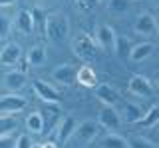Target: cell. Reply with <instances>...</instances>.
<instances>
[{
    "mask_svg": "<svg viewBox=\"0 0 159 148\" xmlns=\"http://www.w3.org/2000/svg\"><path fill=\"white\" fill-rule=\"evenodd\" d=\"M22 58V48L16 42H8L6 46L0 50V64L2 66H14Z\"/></svg>",
    "mask_w": 159,
    "mask_h": 148,
    "instance_id": "8fae6325",
    "label": "cell"
},
{
    "mask_svg": "<svg viewBox=\"0 0 159 148\" xmlns=\"http://www.w3.org/2000/svg\"><path fill=\"white\" fill-rule=\"evenodd\" d=\"M117 54L119 58H127L129 52H131V44H129V40L125 36H119L117 34V40H116V50H113Z\"/></svg>",
    "mask_w": 159,
    "mask_h": 148,
    "instance_id": "cb8c5ba5",
    "label": "cell"
},
{
    "mask_svg": "<svg viewBox=\"0 0 159 148\" xmlns=\"http://www.w3.org/2000/svg\"><path fill=\"white\" fill-rule=\"evenodd\" d=\"M32 86H34V92H36V96L40 98V100H44L46 104H58V102L62 100V94H60L58 88H54L52 84H48V82L40 80V78L32 80Z\"/></svg>",
    "mask_w": 159,
    "mask_h": 148,
    "instance_id": "3957f363",
    "label": "cell"
},
{
    "mask_svg": "<svg viewBox=\"0 0 159 148\" xmlns=\"http://www.w3.org/2000/svg\"><path fill=\"white\" fill-rule=\"evenodd\" d=\"M157 2H159V0H157Z\"/></svg>",
    "mask_w": 159,
    "mask_h": 148,
    "instance_id": "8d00e7d4",
    "label": "cell"
},
{
    "mask_svg": "<svg viewBox=\"0 0 159 148\" xmlns=\"http://www.w3.org/2000/svg\"><path fill=\"white\" fill-rule=\"evenodd\" d=\"M96 44L98 42L89 34H80V36H76V40H74V54L84 58V60H92L98 52Z\"/></svg>",
    "mask_w": 159,
    "mask_h": 148,
    "instance_id": "7a4b0ae2",
    "label": "cell"
},
{
    "mask_svg": "<svg viewBox=\"0 0 159 148\" xmlns=\"http://www.w3.org/2000/svg\"><path fill=\"white\" fill-rule=\"evenodd\" d=\"M4 86L12 92H20L26 86V74L24 70H10L4 74Z\"/></svg>",
    "mask_w": 159,
    "mask_h": 148,
    "instance_id": "5bb4252c",
    "label": "cell"
},
{
    "mask_svg": "<svg viewBox=\"0 0 159 148\" xmlns=\"http://www.w3.org/2000/svg\"><path fill=\"white\" fill-rule=\"evenodd\" d=\"M127 90H129V94L139 96V98H151L153 96V84H151V80L145 78V76H141V74H133V76L129 78Z\"/></svg>",
    "mask_w": 159,
    "mask_h": 148,
    "instance_id": "277c9868",
    "label": "cell"
},
{
    "mask_svg": "<svg viewBox=\"0 0 159 148\" xmlns=\"http://www.w3.org/2000/svg\"><path fill=\"white\" fill-rule=\"evenodd\" d=\"M16 128V118L14 114H0V136L12 134Z\"/></svg>",
    "mask_w": 159,
    "mask_h": 148,
    "instance_id": "7402d4cb",
    "label": "cell"
},
{
    "mask_svg": "<svg viewBox=\"0 0 159 148\" xmlns=\"http://www.w3.org/2000/svg\"><path fill=\"white\" fill-rule=\"evenodd\" d=\"M157 122H159V106H151L149 110H145L143 118L137 122L135 126H141V128H151V126H155Z\"/></svg>",
    "mask_w": 159,
    "mask_h": 148,
    "instance_id": "ffe728a7",
    "label": "cell"
},
{
    "mask_svg": "<svg viewBox=\"0 0 159 148\" xmlns=\"http://www.w3.org/2000/svg\"><path fill=\"white\" fill-rule=\"evenodd\" d=\"M153 144H155V146L159 148V132H157V134H155V138H153Z\"/></svg>",
    "mask_w": 159,
    "mask_h": 148,
    "instance_id": "d6a6232c",
    "label": "cell"
},
{
    "mask_svg": "<svg viewBox=\"0 0 159 148\" xmlns=\"http://www.w3.org/2000/svg\"><path fill=\"white\" fill-rule=\"evenodd\" d=\"M44 148H58L54 142H44Z\"/></svg>",
    "mask_w": 159,
    "mask_h": 148,
    "instance_id": "1f68e13d",
    "label": "cell"
},
{
    "mask_svg": "<svg viewBox=\"0 0 159 148\" xmlns=\"http://www.w3.org/2000/svg\"><path fill=\"white\" fill-rule=\"evenodd\" d=\"M133 0H109L107 2V10L109 12H116V14H123L129 10Z\"/></svg>",
    "mask_w": 159,
    "mask_h": 148,
    "instance_id": "d4e9b609",
    "label": "cell"
},
{
    "mask_svg": "<svg viewBox=\"0 0 159 148\" xmlns=\"http://www.w3.org/2000/svg\"><path fill=\"white\" fill-rule=\"evenodd\" d=\"M99 122L96 120H84V122H80L78 128H76V136H78V140H82V142H92L93 138L98 136V130H99Z\"/></svg>",
    "mask_w": 159,
    "mask_h": 148,
    "instance_id": "7c38bea8",
    "label": "cell"
},
{
    "mask_svg": "<svg viewBox=\"0 0 159 148\" xmlns=\"http://www.w3.org/2000/svg\"><path fill=\"white\" fill-rule=\"evenodd\" d=\"M153 54V44L151 42H139L135 46H131V52H129V58H131L133 62H141L149 58Z\"/></svg>",
    "mask_w": 159,
    "mask_h": 148,
    "instance_id": "ac0fdd59",
    "label": "cell"
},
{
    "mask_svg": "<svg viewBox=\"0 0 159 148\" xmlns=\"http://www.w3.org/2000/svg\"><path fill=\"white\" fill-rule=\"evenodd\" d=\"M52 80H56L62 86H70L78 80V70L72 64H60L52 70Z\"/></svg>",
    "mask_w": 159,
    "mask_h": 148,
    "instance_id": "52a82bcc",
    "label": "cell"
},
{
    "mask_svg": "<svg viewBox=\"0 0 159 148\" xmlns=\"http://www.w3.org/2000/svg\"><path fill=\"white\" fill-rule=\"evenodd\" d=\"M127 148H155V144H153V140H147V138L133 136L127 140Z\"/></svg>",
    "mask_w": 159,
    "mask_h": 148,
    "instance_id": "484cf974",
    "label": "cell"
},
{
    "mask_svg": "<svg viewBox=\"0 0 159 148\" xmlns=\"http://www.w3.org/2000/svg\"><path fill=\"white\" fill-rule=\"evenodd\" d=\"M10 30H12V22H10L8 16L0 14V40H6L10 36Z\"/></svg>",
    "mask_w": 159,
    "mask_h": 148,
    "instance_id": "4316f807",
    "label": "cell"
},
{
    "mask_svg": "<svg viewBox=\"0 0 159 148\" xmlns=\"http://www.w3.org/2000/svg\"><path fill=\"white\" fill-rule=\"evenodd\" d=\"M26 128H28V132H32V134L44 132V116L40 114V112H32V114L26 118Z\"/></svg>",
    "mask_w": 159,
    "mask_h": 148,
    "instance_id": "d6986e66",
    "label": "cell"
},
{
    "mask_svg": "<svg viewBox=\"0 0 159 148\" xmlns=\"http://www.w3.org/2000/svg\"><path fill=\"white\" fill-rule=\"evenodd\" d=\"M133 30H135V34H141V36H153V34H157V22L153 18V14L151 12L137 14L135 22H133Z\"/></svg>",
    "mask_w": 159,
    "mask_h": 148,
    "instance_id": "8992f818",
    "label": "cell"
},
{
    "mask_svg": "<svg viewBox=\"0 0 159 148\" xmlns=\"http://www.w3.org/2000/svg\"><path fill=\"white\" fill-rule=\"evenodd\" d=\"M98 122H99V126H103V128L116 130V128H119V124H121V116H119V112L113 106H103L102 110H99Z\"/></svg>",
    "mask_w": 159,
    "mask_h": 148,
    "instance_id": "30bf717a",
    "label": "cell"
},
{
    "mask_svg": "<svg viewBox=\"0 0 159 148\" xmlns=\"http://www.w3.org/2000/svg\"><path fill=\"white\" fill-rule=\"evenodd\" d=\"M14 26H16L18 32L22 34H32L34 32V14L30 10H20L16 14V20H14Z\"/></svg>",
    "mask_w": 159,
    "mask_h": 148,
    "instance_id": "9a60e30c",
    "label": "cell"
},
{
    "mask_svg": "<svg viewBox=\"0 0 159 148\" xmlns=\"http://www.w3.org/2000/svg\"><path fill=\"white\" fill-rule=\"evenodd\" d=\"M155 126H157V128H159V122H157V124H155Z\"/></svg>",
    "mask_w": 159,
    "mask_h": 148,
    "instance_id": "d590c367",
    "label": "cell"
},
{
    "mask_svg": "<svg viewBox=\"0 0 159 148\" xmlns=\"http://www.w3.org/2000/svg\"><path fill=\"white\" fill-rule=\"evenodd\" d=\"M0 148H16V138H12V134L0 136Z\"/></svg>",
    "mask_w": 159,
    "mask_h": 148,
    "instance_id": "f1b7e54d",
    "label": "cell"
},
{
    "mask_svg": "<svg viewBox=\"0 0 159 148\" xmlns=\"http://www.w3.org/2000/svg\"><path fill=\"white\" fill-rule=\"evenodd\" d=\"M76 82H80V84L86 86V88H96L98 86V74L92 66L86 64V66H82L78 70V80Z\"/></svg>",
    "mask_w": 159,
    "mask_h": 148,
    "instance_id": "2e32d148",
    "label": "cell"
},
{
    "mask_svg": "<svg viewBox=\"0 0 159 148\" xmlns=\"http://www.w3.org/2000/svg\"><path fill=\"white\" fill-rule=\"evenodd\" d=\"M96 98L99 102H103L106 106H116L119 100V94L116 88H111V84H98L96 86Z\"/></svg>",
    "mask_w": 159,
    "mask_h": 148,
    "instance_id": "4fadbf2b",
    "label": "cell"
},
{
    "mask_svg": "<svg viewBox=\"0 0 159 148\" xmlns=\"http://www.w3.org/2000/svg\"><path fill=\"white\" fill-rule=\"evenodd\" d=\"M32 148H44V144H34Z\"/></svg>",
    "mask_w": 159,
    "mask_h": 148,
    "instance_id": "836d02e7",
    "label": "cell"
},
{
    "mask_svg": "<svg viewBox=\"0 0 159 148\" xmlns=\"http://www.w3.org/2000/svg\"><path fill=\"white\" fill-rule=\"evenodd\" d=\"M76 4L82 8V10H92V8L98 4V0H76Z\"/></svg>",
    "mask_w": 159,
    "mask_h": 148,
    "instance_id": "f546056e",
    "label": "cell"
},
{
    "mask_svg": "<svg viewBox=\"0 0 159 148\" xmlns=\"http://www.w3.org/2000/svg\"><path fill=\"white\" fill-rule=\"evenodd\" d=\"M28 104V100L20 94H6L0 100V112L2 114H18L20 110H24Z\"/></svg>",
    "mask_w": 159,
    "mask_h": 148,
    "instance_id": "ba28073f",
    "label": "cell"
},
{
    "mask_svg": "<svg viewBox=\"0 0 159 148\" xmlns=\"http://www.w3.org/2000/svg\"><path fill=\"white\" fill-rule=\"evenodd\" d=\"M143 108L139 104H133V102H125L123 104V120L127 122V124H137L139 120L143 118Z\"/></svg>",
    "mask_w": 159,
    "mask_h": 148,
    "instance_id": "e0dca14e",
    "label": "cell"
},
{
    "mask_svg": "<svg viewBox=\"0 0 159 148\" xmlns=\"http://www.w3.org/2000/svg\"><path fill=\"white\" fill-rule=\"evenodd\" d=\"M44 36L50 38L52 42H64L70 36V20L66 18V14H62V12L48 14Z\"/></svg>",
    "mask_w": 159,
    "mask_h": 148,
    "instance_id": "6da1fadb",
    "label": "cell"
},
{
    "mask_svg": "<svg viewBox=\"0 0 159 148\" xmlns=\"http://www.w3.org/2000/svg\"><path fill=\"white\" fill-rule=\"evenodd\" d=\"M12 4H16V0H0V8H8Z\"/></svg>",
    "mask_w": 159,
    "mask_h": 148,
    "instance_id": "4dcf8cb0",
    "label": "cell"
},
{
    "mask_svg": "<svg viewBox=\"0 0 159 148\" xmlns=\"http://www.w3.org/2000/svg\"><path fill=\"white\" fill-rule=\"evenodd\" d=\"M116 40H117V32L113 30L109 24H99L96 30V42L102 50H116Z\"/></svg>",
    "mask_w": 159,
    "mask_h": 148,
    "instance_id": "5b68a950",
    "label": "cell"
},
{
    "mask_svg": "<svg viewBox=\"0 0 159 148\" xmlns=\"http://www.w3.org/2000/svg\"><path fill=\"white\" fill-rule=\"evenodd\" d=\"M32 146H34V142L30 140L28 134H20L16 138V148H32Z\"/></svg>",
    "mask_w": 159,
    "mask_h": 148,
    "instance_id": "83f0119b",
    "label": "cell"
},
{
    "mask_svg": "<svg viewBox=\"0 0 159 148\" xmlns=\"http://www.w3.org/2000/svg\"><path fill=\"white\" fill-rule=\"evenodd\" d=\"M102 148H127V140L119 134H107L102 140Z\"/></svg>",
    "mask_w": 159,
    "mask_h": 148,
    "instance_id": "603a6c76",
    "label": "cell"
},
{
    "mask_svg": "<svg viewBox=\"0 0 159 148\" xmlns=\"http://www.w3.org/2000/svg\"><path fill=\"white\" fill-rule=\"evenodd\" d=\"M157 36H159V26H157Z\"/></svg>",
    "mask_w": 159,
    "mask_h": 148,
    "instance_id": "e575fe53",
    "label": "cell"
},
{
    "mask_svg": "<svg viewBox=\"0 0 159 148\" xmlns=\"http://www.w3.org/2000/svg\"><path fill=\"white\" fill-rule=\"evenodd\" d=\"M76 128H78V120L74 116H66L58 122V128H56V142L60 144H66V142L76 134Z\"/></svg>",
    "mask_w": 159,
    "mask_h": 148,
    "instance_id": "9c48e42d",
    "label": "cell"
},
{
    "mask_svg": "<svg viewBox=\"0 0 159 148\" xmlns=\"http://www.w3.org/2000/svg\"><path fill=\"white\" fill-rule=\"evenodd\" d=\"M46 62V50L42 46H32L28 52V66H42Z\"/></svg>",
    "mask_w": 159,
    "mask_h": 148,
    "instance_id": "44dd1931",
    "label": "cell"
}]
</instances>
